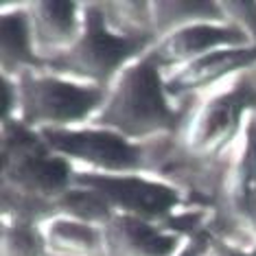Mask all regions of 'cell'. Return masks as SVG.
Wrapping results in <instances>:
<instances>
[{"label":"cell","mask_w":256,"mask_h":256,"mask_svg":"<svg viewBox=\"0 0 256 256\" xmlns=\"http://www.w3.org/2000/svg\"><path fill=\"white\" fill-rule=\"evenodd\" d=\"M103 243L110 256H178L182 252L180 236L127 214H112L103 224Z\"/></svg>","instance_id":"9c48e42d"},{"label":"cell","mask_w":256,"mask_h":256,"mask_svg":"<svg viewBox=\"0 0 256 256\" xmlns=\"http://www.w3.org/2000/svg\"><path fill=\"white\" fill-rule=\"evenodd\" d=\"M254 64H256V46L212 50V53L204 55L200 60L186 64L171 79H166V92L168 94H178V92L208 88V86L230 77L232 72L250 68Z\"/></svg>","instance_id":"30bf717a"},{"label":"cell","mask_w":256,"mask_h":256,"mask_svg":"<svg viewBox=\"0 0 256 256\" xmlns=\"http://www.w3.org/2000/svg\"><path fill=\"white\" fill-rule=\"evenodd\" d=\"M176 114L168 106L166 81L147 55L132 62L116 77L112 92L96 114V127L116 132L123 138H147L168 132Z\"/></svg>","instance_id":"6da1fadb"},{"label":"cell","mask_w":256,"mask_h":256,"mask_svg":"<svg viewBox=\"0 0 256 256\" xmlns=\"http://www.w3.org/2000/svg\"><path fill=\"white\" fill-rule=\"evenodd\" d=\"M256 96L248 86H238L212 96L197 112L188 132V144L197 154H217L238 134L243 114Z\"/></svg>","instance_id":"ba28073f"},{"label":"cell","mask_w":256,"mask_h":256,"mask_svg":"<svg viewBox=\"0 0 256 256\" xmlns=\"http://www.w3.org/2000/svg\"><path fill=\"white\" fill-rule=\"evenodd\" d=\"M142 48L144 40L114 33L101 11L88 9L77 42L55 57V68L103 88L125 70L127 62H136Z\"/></svg>","instance_id":"3957f363"},{"label":"cell","mask_w":256,"mask_h":256,"mask_svg":"<svg viewBox=\"0 0 256 256\" xmlns=\"http://www.w3.org/2000/svg\"><path fill=\"white\" fill-rule=\"evenodd\" d=\"M252 46L250 36L241 26L210 24V22H195L182 24L166 33L158 44L147 53L156 66H178L200 60L219 48H243Z\"/></svg>","instance_id":"52a82bcc"},{"label":"cell","mask_w":256,"mask_h":256,"mask_svg":"<svg viewBox=\"0 0 256 256\" xmlns=\"http://www.w3.org/2000/svg\"><path fill=\"white\" fill-rule=\"evenodd\" d=\"M178 256H197V243H193V246H188V248H182V252Z\"/></svg>","instance_id":"2e32d148"},{"label":"cell","mask_w":256,"mask_h":256,"mask_svg":"<svg viewBox=\"0 0 256 256\" xmlns=\"http://www.w3.org/2000/svg\"><path fill=\"white\" fill-rule=\"evenodd\" d=\"M31 31L33 42L46 48L68 50L77 42L84 20L79 18V9L74 2H62V0H48V2H33L31 4Z\"/></svg>","instance_id":"8fae6325"},{"label":"cell","mask_w":256,"mask_h":256,"mask_svg":"<svg viewBox=\"0 0 256 256\" xmlns=\"http://www.w3.org/2000/svg\"><path fill=\"white\" fill-rule=\"evenodd\" d=\"M72 182L94 193L112 214H127L149 224L166 219L180 204V193L173 186L136 173H81Z\"/></svg>","instance_id":"5b68a950"},{"label":"cell","mask_w":256,"mask_h":256,"mask_svg":"<svg viewBox=\"0 0 256 256\" xmlns=\"http://www.w3.org/2000/svg\"><path fill=\"white\" fill-rule=\"evenodd\" d=\"M48 241L62 252L72 254H90L103 243V230L92 228V224L81 219H64L55 221L48 230Z\"/></svg>","instance_id":"4fadbf2b"},{"label":"cell","mask_w":256,"mask_h":256,"mask_svg":"<svg viewBox=\"0 0 256 256\" xmlns=\"http://www.w3.org/2000/svg\"><path fill=\"white\" fill-rule=\"evenodd\" d=\"M16 96L22 114L20 123L42 132L74 127L77 123H84L88 116L98 114L108 92L101 86H81L55 74L24 70L16 88Z\"/></svg>","instance_id":"7a4b0ae2"},{"label":"cell","mask_w":256,"mask_h":256,"mask_svg":"<svg viewBox=\"0 0 256 256\" xmlns=\"http://www.w3.org/2000/svg\"><path fill=\"white\" fill-rule=\"evenodd\" d=\"M230 206L256 232V123L246 130V147L230 182Z\"/></svg>","instance_id":"7c38bea8"},{"label":"cell","mask_w":256,"mask_h":256,"mask_svg":"<svg viewBox=\"0 0 256 256\" xmlns=\"http://www.w3.org/2000/svg\"><path fill=\"white\" fill-rule=\"evenodd\" d=\"M38 134L57 156L84 162L94 173H134V168L140 166V151L136 144L103 127H64Z\"/></svg>","instance_id":"8992f818"},{"label":"cell","mask_w":256,"mask_h":256,"mask_svg":"<svg viewBox=\"0 0 256 256\" xmlns=\"http://www.w3.org/2000/svg\"><path fill=\"white\" fill-rule=\"evenodd\" d=\"M217 256H250V254L241 252V250H234V248H228V246H221L217 250Z\"/></svg>","instance_id":"9a60e30c"},{"label":"cell","mask_w":256,"mask_h":256,"mask_svg":"<svg viewBox=\"0 0 256 256\" xmlns=\"http://www.w3.org/2000/svg\"><path fill=\"white\" fill-rule=\"evenodd\" d=\"M7 136L2 140V171L11 184L40 197L66 195L72 184L70 162L57 156L44 138L24 123L2 120Z\"/></svg>","instance_id":"277c9868"},{"label":"cell","mask_w":256,"mask_h":256,"mask_svg":"<svg viewBox=\"0 0 256 256\" xmlns=\"http://www.w3.org/2000/svg\"><path fill=\"white\" fill-rule=\"evenodd\" d=\"M33 31L28 14L16 11V14L2 16V64L4 68L16 64H26L33 60L31 55Z\"/></svg>","instance_id":"5bb4252c"}]
</instances>
